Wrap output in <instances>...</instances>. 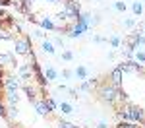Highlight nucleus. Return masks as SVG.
<instances>
[{
  "label": "nucleus",
  "instance_id": "obj_1",
  "mask_svg": "<svg viewBox=\"0 0 145 128\" xmlns=\"http://www.w3.org/2000/svg\"><path fill=\"white\" fill-rule=\"evenodd\" d=\"M120 118H122L124 122H143L145 120V115L143 111L139 109V107H135V105H126V107H122L120 109Z\"/></svg>",
  "mask_w": 145,
  "mask_h": 128
},
{
  "label": "nucleus",
  "instance_id": "obj_2",
  "mask_svg": "<svg viewBox=\"0 0 145 128\" xmlns=\"http://www.w3.org/2000/svg\"><path fill=\"white\" fill-rule=\"evenodd\" d=\"M56 18H58L60 22H78V18H79V4H78V2H74V0H66L64 8L58 12Z\"/></svg>",
  "mask_w": 145,
  "mask_h": 128
},
{
  "label": "nucleus",
  "instance_id": "obj_3",
  "mask_svg": "<svg viewBox=\"0 0 145 128\" xmlns=\"http://www.w3.org/2000/svg\"><path fill=\"white\" fill-rule=\"evenodd\" d=\"M99 97H101L103 103L114 105L120 99V87H116V85H112V83H103L99 87Z\"/></svg>",
  "mask_w": 145,
  "mask_h": 128
},
{
  "label": "nucleus",
  "instance_id": "obj_4",
  "mask_svg": "<svg viewBox=\"0 0 145 128\" xmlns=\"http://www.w3.org/2000/svg\"><path fill=\"white\" fill-rule=\"evenodd\" d=\"M14 49H16V54H23V56L31 54V43H29L27 37L16 39V41H14Z\"/></svg>",
  "mask_w": 145,
  "mask_h": 128
},
{
  "label": "nucleus",
  "instance_id": "obj_5",
  "mask_svg": "<svg viewBox=\"0 0 145 128\" xmlns=\"http://www.w3.org/2000/svg\"><path fill=\"white\" fill-rule=\"evenodd\" d=\"M118 68L122 70V74H126V72H141V64L135 62V60H128V62H122Z\"/></svg>",
  "mask_w": 145,
  "mask_h": 128
},
{
  "label": "nucleus",
  "instance_id": "obj_6",
  "mask_svg": "<svg viewBox=\"0 0 145 128\" xmlns=\"http://www.w3.org/2000/svg\"><path fill=\"white\" fill-rule=\"evenodd\" d=\"M33 105H35V111H37V115H39V116H46V115L52 113V111L48 109V105H46L45 99H37Z\"/></svg>",
  "mask_w": 145,
  "mask_h": 128
},
{
  "label": "nucleus",
  "instance_id": "obj_7",
  "mask_svg": "<svg viewBox=\"0 0 145 128\" xmlns=\"http://www.w3.org/2000/svg\"><path fill=\"white\" fill-rule=\"evenodd\" d=\"M39 25H41L43 29H48V31H58V29H60V25H56L48 16H43V18L39 20Z\"/></svg>",
  "mask_w": 145,
  "mask_h": 128
},
{
  "label": "nucleus",
  "instance_id": "obj_8",
  "mask_svg": "<svg viewBox=\"0 0 145 128\" xmlns=\"http://www.w3.org/2000/svg\"><path fill=\"white\" fill-rule=\"evenodd\" d=\"M4 85H6V91H18L20 89V81H18L16 76H6Z\"/></svg>",
  "mask_w": 145,
  "mask_h": 128
},
{
  "label": "nucleus",
  "instance_id": "obj_9",
  "mask_svg": "<svg viewBox=\"0 0 145 128\" xmlns=\"http://www.w3.org/2000/svg\"><path fill=\"white\" fill-rule=\"evenodd\" d=\"M122 78H124L122 70L116 66V68L110 72V83H112V85H116V87H120V83H122Z\"/></svg>",
  "mask_w": 145,
  "mask_h": 128
},
{
  "label": "nucleus",
  "instance_id": "obj_10",
  "mask_svg": "<svg viewBox=\"0 0 145 128\" xmlns=\"http://www.w3.org/2000/svg\"><path fill=\"white\" fill-rule=\"evenodd\" d=\"M41 49H43V53L45 54H56V47L52 45V41H48V39H43V43H41Z\"/></svg>",
  "mask_w": 145,
  "mask_h": 128
},
{
  "label": "nucleus",
  "instance_id": "obj_11",
  "mask_svg": "<svg viewBox=\"0 0 145 128\" xmlns=\"http://www.w3.org/2000/svg\"><path fill=\"white\" fill-rule=\"evenodd\" d=\"M43 74H45L46 81H54L56 78H58V70H56L52 64H48V66L45 68V72H43Z\"/></svg>",
  "mask_w": 145,
  "mask_h": 128
},
{
  "label": "nucleus",
  "instance_id": "obj_12",
  "mask_svg": "<svg viewBox=\"0 0 145 128\" xmlns=\"http://www.w3.org/2000/svg\"><path fill=\"white\" fill-rule=\"evenodd\" d=\"M0 66H16L14 54H12V53H2V54H0Z\"/></svg>",
  "mask_w": 145,
  "mask_h": 128
},
{
  "label": "nucleus",
  "instance_id": "obj_13",
  "mask_svg": "<svg viewBox=\"0 0 145 128\" xmlns=\"http://www.w3.org/2000/svg\"><path fill=\"white\" fill-rule=\"evenodd\" d=\"M74 76L81 81L87 80V78H89V68H87V66H78V68L74 70Z\"/></svg>",
  "mask_w": 145,
  "mask_h": 128
},
{
  "label": "nucleus",
  "instance_id": "obj_14",
  "mask_svg": "<svg viewBox=\"0 0 145 128\" xmlns=\"http://www.w3.org/2000/svg\"><path fill=\"white\" fill-rule=\"evenodd\" d=\"M132 14H134L135 18H139V16L143 14V4H141L139 0H134V2H132Z\"/></svg>",
  "mask_w": 145,
  "mask_h": 128
},
{
  "label": "nucleus",
  "instance_id": "obj_15",
  "mask_svg": "<svg viewBox=\"0 0 145 128\" xmlns=\"http://www.w3.org/2000/svg\"><path fill=\"white\" fill-rule=\"evenodd\" d=\"M58 109H60L64 115H72V113H74V105L68 103V101H60V103H58Z\"/></svg>",
  "mask_w": 145,
  "mask_h": 128
},
{
  "label": "nucleus",
  "instance_id": "obj_16",
  "mask_svg": "<svg viewBox=\"0 0 145 128\" xmlns=\"http://www.w3.org/2000/svg\"><path fill=\"white\" fill-rule=\"evenodd\" d=\"M112 8L116 12H120V14H124V12L128 10V4L124 2V0H114V4H112Z\"/></svg>",
  "mask_w": 145,
  "mask_h": 128
},
{
  "label": "nucleus",
  "instance_id": "obj_17",
  "mask_svg": "<svg viewBox=\"0 0 145 128\" xmlns=\"http://www.w3.org/2000/svg\"><path fill=\"white\" fill-rule=\"evenodd\" d=\"M29 74H31V64H22L20 66V76L23 80H29Z\"/></svg>",
  "mask_w": 145,
  "mask_h": 128
},
{
  "label": "nucleus",
  "instance_id": "obj_18",
  "mask_svg": "<svg viewBox=\"0 0 145 128\" xmlns=\"http://www.w3.org/2000/svg\"><path fill=\"white\" fill-rule=\"evenodd\" d=\"M106 43H110V47L118 49V47L122 45V37L120 35H110V39H106Z\"/></svg>",
  "mask_w": 145,
  "mask_h": 128
},
{
  "label": "nucleus",
  "instance_id": "obj_19",
  "mask_svg": "<svg viewBox=\"0 0 145 128\" xmlns=\"http://www.w3.org/2000/svg\"><path fill=\"white\" fill-rule=\"evenodd\" d=\"M132 56L135 58V62H139V64H145V51H139V49H137V51H135Z\"/></svg>",
  "mask_w": 145,
  "mask_h": 128
},
{
  "label": "nucleus",
  "instance_id": "obj_20",
  "mask_svg": "<svg viewBox=\"0 0 145 128\" xmlns=\"http://www.w3.org/2000/svg\"><path fill=\"white\" fill-rule=\"evenodd\" d=\"M8 101H10L12 105L18 103V101H20V95H18V91H8Z\"/></svg>",
  "mask_w": 145,
  "mask_h": 128
},
{
  "label": "nucleus",
  "instance_id": "obj_21",
  "mask_svg": "<svg viewBox=\"0 0 145 128\" xmlns=\"http://www.w3.org/2000/svg\"><path fill=\"white\" fill-rule=\"evenodd\" d=\"M62 60H66V62H72V60H74V53H72V51H62Z\"/></svg>",
  "mask_w": 145,
  "mask_h": 128
},
{
  "label": "nucleus",
  "instance_id": "obj_22",
  "mask_svg": "<svg viewBox=\"0 0 145 128\" xmlns=\"http://www.w3.org/2000/svg\"><path fill=\"white\" fill-rule=\"evenodd\" d=\"M124 27H128V29H132V27H135V18H126L122 22Z\"/></svg>",
  "mask_w": 145,
  "mask_h": 128
},
{
  "label": "nucleus",
  "instance_id": "obj_23",
  "mask_svg": "<svg viewBox=\"0 0 145 128\" xmlns=\"http://www.w3.org/2000/svg\"><path fill=\"white\" fill-rule=\"evenodd\" d=\"M8 111H10V113H6V115L10 116V118H16V116H18V109H16V105H8Z\"/></svg>",
  "mask_w": 145,
  "mask_h": 128
},
{
  "label": "nucleus",
  "instance_id": "obj_24",
  "mask_svg": "<svg viewBox=\"0 0 145 128\" xmlns=\"http://www.w3.org/2000/svg\"><path fill=\"white\" fill-rule=\"evenodd\" d=\"M0 39H2V41H12L14 37H12L10 31H4V29H0Z\"/></svg>",
  "mask_w": 145,
  "mask_h": 128
},
{
  "label": "nucleus",
  "instance_id": "obj_25",
  "mask_svg": "<svg viewBox=\"0 0 145 128\" xmlns=\"http://www.w3.org/2000/svg\"><path fill=\"white\" fill-rule=\"evenodd\" d=\"M46 101V105H48V109H50V111H56V109H58V103H56L54 99H50V97H48V99H45Z\"/></svg>",
  "mask_w": 145,
  "mask_h": 128
},
{
  "label": "nucleus",
  "instance_id": "obj_26",
  "mask_svg": "<svg viewBox=\"0 0 145 128\" xmlns=\"http://www.w3.org/2000/svg\"><path fill=\"white\" fill-rule=\"evenodd\" d=\"M116 128H137V124L135 122H120Z\"/></svg>",
  "mask_w": 145,
  "mask_h": 128
},
{
  "label": "nucleus",
  "instance_id": "obj_27",
  "mask_svg": "<svg viewBox=\"0 0 145 128\" xmlns=\"http://www.w3.org/2000/svg\"><path fill=\"white\" fill-rule=\"evenodd\" d=\"M52 45H54L56 49H58V47H64V39H62V37H54V39H52Z\"/></svg>",
  "mask_w": 145,
  "mask_h": 128
},
{
  "label": "nucleus",
  "instance_id": "obj_28",
  "mask_svg": "<svg viewBox=\"0 0 145 128\" xmlns=\"http://www.w3.org/2000/svg\"><path fill=\"white\" fill-rule=\"evenodd\" d=\"M58 128H78V126H74V124H70V122H64V120H60V122H58Z\"/></svg>",
  "mask_w": 145,
  "mask_h": 128
},
{
  "label": "nucleus",
  "instance_id": "obj_29",
  "mask_svg": "<svg viewBox=\"0 0 145 128\" xmlns=\"http://www.w3.org/2000/svg\"><path fill=\"white\" fill-rule=\"evenodd\" d=\"M62 76H64L66 80H70V78H74V70H64V72H62Z\"/></svg>",
  "mask_w": 145,
  "mask_h": 128
},
{
  "label": "nucleus",
  "instance_id": "obj_30",
  "mask_svg": "<svg viewBox=\"0 0 145 128\" xmlns=\"http://www.w3.org/2000/svg\"><path fill=\"white\" fill-rule=\"evenodd\" d=\"M33 37H37V39H45V33H43L41 29H35V31H33Z\"/></svg>",
  "mask_w": 145,
  "mask_h": 128
},
{
  "label": "nucleus",
  "instance_id": "obj_31",
  "mask_svg": "<svg viewBox=\"0 0 145 128\" xmlns=\"http://www.w3.org/2000/svg\"><path fill=\"white\" fill-rule=\"evenodd\" d=\"M93 41H95V43H106V39H105V37H101V35H95V37H93Z\"/></svg>",
  "mask_w": 145,
  "mask_h": 128
},
{
  "label": "nucleus",
  "instance_id": "obj_32",
  "mask_svg": "<svg viewBox=\"0 0 145 128\" xmlns=\"http://www.w3.org/2000/svg\"><path fill=\"white\" fill-rule=\"evenodd\" d=\"M0 116H6V109H4V105H0Z\"/></svg>",
  "mask_w": 145,
  "mask_h": 128
},
{
  "label": "nucleus",
  "instance_id": "obj_33",
  "mask_svg": "<svg viewBox=\"0 0 145 128\" xmlns=\"http://www.w3.org/2000/svg\"><path fill=\"white\" fill-rule=\"evenodd\" d=\"M97 128H108V126H106V122H99V124H97Z\"/></svg>",
  "mask_w": 145,
  "mask_h": 128
},
{
  "label": "nucleus",
  "instance_id": "obj_34",
  "mask_svg": "<svg viewBox=\"0 0 145 128\" xmlns=\"http://www.w3.org/2000/svg\"><path fill=\"white\" fill-rule=\"evenodd\" d=\"M46 2H50V4H56L58 0H46ZM64 2H66V0H64Z\"/></svg>",
  "mask_w": 145,
  "mask_h": 128
},
{
  "label": "nucleus",
  "instance_id": "obj_35",
  "mask_svg": "<svg viewBox=\"0 0 145 128\" xmlns=\"http://www.w3.org/2000/svg\"><path fill=\"white\" fill-rule=\"evenodd\" d=\"M2 6H4V2H2V0H0V8H2Z\"/></svg>",
  "mask_w": 145,
  "mask_h": 128
},
{
  "label": "nucleus",
  "instance_id": "obj_36",
  "mask_svg": "<svg viewBox=\"0 0 145 128\" xmlns=\"http://www.w3.org/2000/svg\"><path fill=\"white\" fill-rule=\"evenodd\" d=\"M141 124H143V128H145V120H143V122H141Z\"/></svg>",
  "mask_w": 145,
  "mask_h": 128
}]
</instances>
